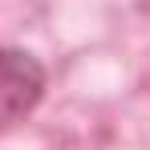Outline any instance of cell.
I'll use <instances>...</instances> for the list:
<instances>
[{
	"label": "cell",
	"mask_w": 150,
	"mask_h": 150,
	"mask_svg": "<svg viewBox=\"0 0 150 150\" xmlns=\"http://www.w3.org/2000/svg\"><path fill=\"white\" fill-rule=\"evenodd\" d=\"M45 93V69L25 49H0V130L16 126Z\"/></svg>",
	"instance_id": "6da1fadb"
}]
</instances>
